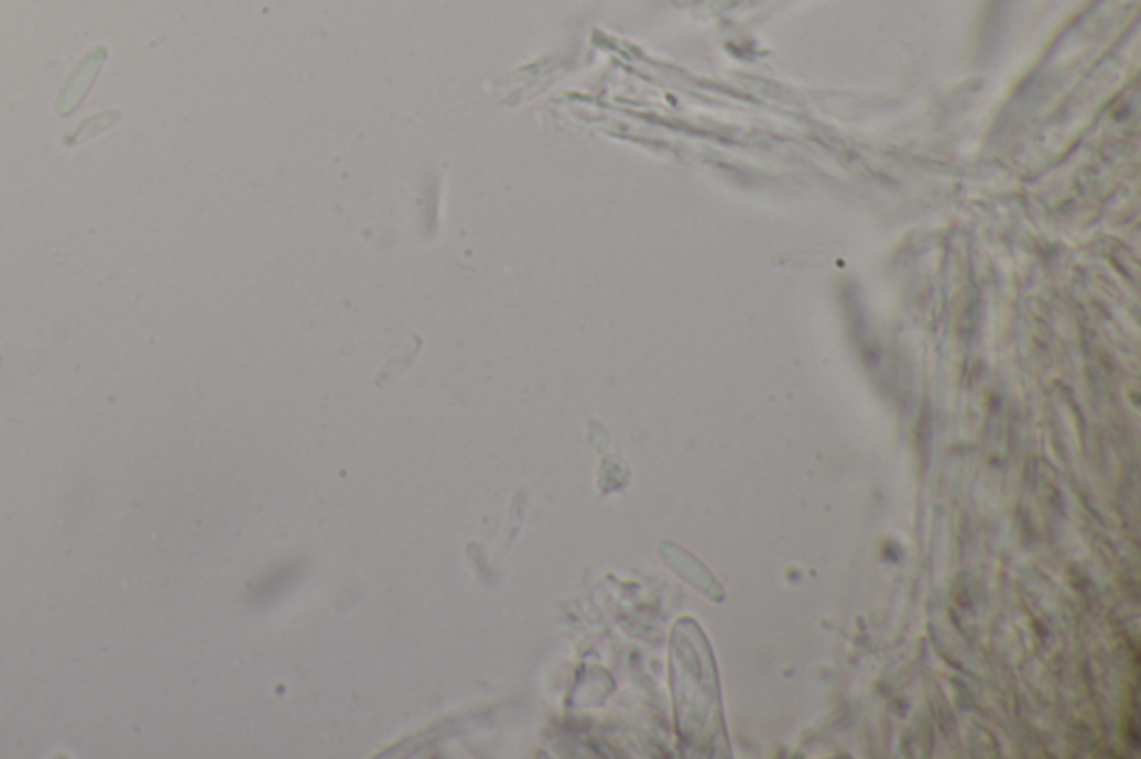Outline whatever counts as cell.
<instances>
[{"label": "cell", "instance_id": "2", "mask_svg": "<svg viewBox=\"0 0 1141 759\" xmlns=\"http://www.w3.org/2000/svg\"><path fill=\"white\" fill-rule=\"evenodd\" d=\"M123 121V114L121 110H104L99 114H94L89 119H85L67 139H65V145L67 147H78V145H85L89 143L91 139H97L101 134H106L108 130L117 128L119 123Z\"/></svg>", "mask_w": 1141, "mask_h": 759}, {"label": "cell", "instance_id": "3", "mask_svg": "<svg viewBox=\"0 0 1141 759\" xmlns=\"http://www.w3.org/2000/svg\"><path fill=\"white\" fill-rule=\"evenodd\" d=\"M0 363H3V359H0Z\"/></svg>", "mask_w": 1141, "mask_h": 759}, {"label": "cell", "instance_id": "1", "mask_svg": "<svg viewBox=\"0 0 1141 759\" xmlns=\"http://www.w3.org/2000/svg\"><path fill=\"white\" fill-rule=\"evenodd\" d=\"M108 56H110L108 47L106 45H97V47H91L76 63V67L65 78L58 99L54 103V112L58 117H69V114H74L83 106L89 89L94 87V82H97L104 65L108 63Z\"/></svg>", "mask_w": 1141, "mask_h": 759}]
</instances>
